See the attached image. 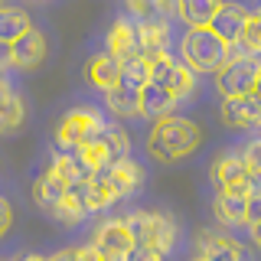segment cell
Instances as JSON below:
<instances>
[{
  "label": "cell",
  "instance_id": "obj_12",
  "mask_svg": "<svg viewBox=\"0 0 261 261\" xmlns=\"http://www.w3.org/2000/svg\"><path fill=\"white\" fill-rule=\"evenodd\" d=\"M248 10H245V7H239V4H219V10H216V16H212L209 20V30L216 33L219 39H225L228 46L235 43V39H239V33H242V27L245 23H248Z\"/></svg>",
  "mask_w": 261,
  "mask_h": 261
},
{
  "label": "cell",
  "instance_id": "obj_9",
  "mask_svg": "<svg viewBox=\"0 0 261 261\" xmlns=\"http://www.w3.org/2000/svg\"><path fill=\"white\" fill-rule=\"evenodd\" d=\"M222 124L225 127H235V130H255L258 121H261V98L255 92L248 95H232V98H222Z\"/></svg>",
  "mask_w": 261,
  "mask_h": 261
},
{
  "label": "cell",
  "instance_id": "obj_13",
  "mask_svg": "<svg viewBox=\"0 0 261 261\" xmlns=\"http://www.w3.org/2000/svg\"><path fill=\"white\" fill-rule=\"evenodd\" d=\"M179 98L170 92V88L157 85V82H147V85L141 88V118L147 121H160V118H170L176 108Z\"/></svg>",
  "mask_w": 261,
  "mask_h": 261
},
{
  "label": "cell",
  "instance_id": "obj_34",
  "mask_svg": "<svg viewBox=\"0 0 261 261\" xmlns=\"http://www.w3.org/2000/svg\"><path fill=\"white\" fill-rule=\"evenodd\" d=\"M16 261H49V258L46 255H20Z\"/></svg>",
  "mask_w": 261,
  "mask_h": 261
},
{
  "label": "cell",
  "instance_id": "obj_11",
  "mask_svg": "<svg viewBox=\"0 0 261 261\" xmlns=\"http://www.w3.org/2000/svg\"><path fill=\"white\" fill-rule=\"evenodd\" d=\"M10 56H13V65L16 69H36L39 62L46 59V39L39 30H27L23 36H16L10 43Z\"/></svg>",
  "mask_w": 261,
  "mask_h": 261
},
{
  "label": "cell",
  "instance_id": "obj_37",
  "mask_svg": "<svg viewBox=\"0 0 261 261\" xmlns=\"http://www.w3.org/2000/svg\"><path fill=\"white\" fill-rule=\"evenodd\" d=\"M258 127H261V121H258Z\"/></svg>",
  "mask_w": 261,
  "mask_h": 261
},
{
  "label": "cell",
  "instance_id": "obj_27",
  "mask_svg": "<svg viewBox=\"0 0 261 261\" xmlns=\"http://www.w3.org/2000/svg\"><path fill=\"white\" fill-rule=\"evenodd\" d=\"M242 160L248 163V170H261V137H255V141L242 150Z\"/></svg>",
  "mask_w": 261,
  "mask_h": 261
},
{
  "label": "cell",
  "instance_id": "obj_14",
  "mask_svg": "<svg viewBox=\"0 0 261 261\" xmlns=\"http://www.w3.org/2000/svg\"><path fill=\"white\" fill-rule=\"evenodd\" d=\"M137 27V56L153 62L157 56L170 53V27L167 23H134Z\"/></svg>",
  "mask_w": 261,
  "mask_h": 261
},
{
  "label": "cell",
  "instance_id": "obj_5",
  "mask_svg": "<svg viewBox=\"0 0 261 261\" xmlns=\"http://www.w3.org/2000/svg\"><path fill=\"white\" fill-rule=\"evenodd\" d=\"M258 69H261L258 56H228L225 65L216 72V85H219V92H222V98L255 92Z\"/></svg>",
  "mask_w": 261,
  "mask_h": 261
},
{
  "label": "cell",
  "instance_id": "obj_15",
  "mask_svg": "<svg viewBox=\"0 0 261 261\" xmlns=\"http://www.w3.org/2000/svg\"><path fill=\"white\" fill-rule=\"evenodd\" d=\"M85 79H88L92 88H98V92H108V88L118 85V79H121V59L111 56V53H98L95 59H88V65H85Z\"/></svg>",
  "mask_w": 261,
  "mask_h": 261
},
{
  "label": "cell",
  "instance_id": "obj_18",
  "mask_svg": "<svg viewBox=\"0 0 261 261\" xmlns=\"http://www.w3.org/2000/svg\"><path fill=\"white\" fill-rule=\"evenodd\" d=\"M105 46H108V53L118 56L121 62L130 59V56H137V27H134L130 20H118V23L108 30Z\"/></svg>",
  "mask_w": 261,
  "mask_h": 261
},
{
  "label": "cell",
  "instance_id": "obj_29",
  "mask_svg": "<svg viewBox=\"0 0 261 261\" xmlns=\"http://www.w3.org/2000/svg\"><path fill=\"white\" fill-rule=\"evenodd\" d=\"M245 222H248V225L261 222V196H248V206H245Z\"/></svg>",
  "mask_w": 261,
  "mask_h": 261
},
{
  "label": "cell",
  "instance_id": "obj_26",
  "mask_svg": "<svg viewBox=\"0 0 261 261\" xmlns=\"http://www.w3.org/2000/svg\"><path fill=\"white\" fill-rule=\"evenodd\" d=\"M49 261H92V248H88V245H82V248H62Z\"/></svg>",
  "mask_w": 261,
  "mask_h": 261
},
{
  "label": "cell",
  "instance_id": "obj_10",
  "mask_svg": "<svg viewBox=\"0 0 261 261\" xmlns=\"http://www.w3.org/2000/svg\"><path fill=\"white\" fill-rule=\"evenodd\" d=\"M196 248H199V258H206V261H248L245 248L235 239L219 235V232H206V228L196 239Z\"/></svg>",
  "mask_w": 261,
  "mask_h": 261
},
{
  "label": "cell",
  "instance_id": "obj_31",
  "mask_svg": "<svg viewBox=\"0 0 261 261\" xmlns=\"http://www.w3.org/2000/svg\"><path fill=\"white\" fill-rule=\"evenodd\" d=\"M248 196H261V170L248 173Z\"/></svg>",
  "mask_w": 261,
  "mask_h": 261
},
{
  "label": "cell",
  "instance_id": "obj_6",
  "mask_svg": "<svg viewBox=\"0 0 261 261\" xmlns=\"http://www.w3.org/2000/svg\"><path fill=\"white\" fill-rule=\"evenodd\" d=\"M101 127H105V118L95 108H72L56 127V144H59V150H75L79 144L92 141Z\"/></svg>",
  "mask_w": 261,
  "mask_h": 261
},
{
  "label": "cell",
  "instance_id": "obj_3",
  "mask_svg": "<svg viewBox=\"0 0 261 261\" xmlns=\"http://www.w3.org/2000/svg\"><path fill=\"white\" fill-rule=\"evenodd\" d=\"M127 232H130V242L134 248H147V251H157V255H170L176 242V225L170 216L163 212H130L124 219Z\"/></svg>",
  "mask_w": 261,
  "mask_h": 261
},
{
  "label": "cell",
  "instance_id": "obj_30",
  "mask_svg": "<svg viewBox=\"0 0 261 261\" xmlns=\"http://www.w3.org/2000/svg\"><path fill=\"white\" fill-rule=\"evenodd\" d=\"M124 261H163V255H157V251H147V248H130Z\"/></svg>",
  "mask_w": 261,
  "mask_h": 261
},
{
  "label": "cell",
  "instance_id": "obj_1",
  "mask_svg": "<svg viewBox=\"0 0 261 261\" xmlns=\"http://www.w3.org/2000/svg\"><path fill=\"white\" fill-rule=\"evenodd\" d=\"M199 144H202L199 124L190 118H173V114L153 121L150 134H147V153L157 163H176V160L196 153Z\"/></svg>",
  "mask_w": 261,
  "mask_h": 261
},
{
  "label": "cell",
  "instance_id": "obj_4",
  "mask_svg": "<svg viewBox=\"0 0 261 261\" xmlns=\"http://www.w3.org/2000/svg\"><path fill=\"white\" fill-rule=\"evenodd\" d=\"M92 183H95V190L101 193L105 209H108V206H114V202H121L124 196L141 190L144 170H141V163H134L130 157H121V160H111L108 167L98 170V173L92 176Z\"/></svg>",
  "mask_w": 261,
  "mask_h": 261
},
{
  "label": "cell",
  "instance_id": "obj_2",
  "mask_svg": "<svg viewBox=\"0 0 261 261\" xmlns=\"http://www.w3.org/2000/svg\"><path fill=\"white\" fill-rule=\"evenodd\" d=\"M228 56H232V46L219 39L209 27H190V33L183 36V62L193 72H202V75L219 72Z\"/></svg>",
  "mask_w": 261,
  "mask_h": 261
},
{
  "label": "cell",
  "instance_id": "obj_33",
  "mask_svg": "<svg viewBox=\"0 0 261 261\" xmlns=\"http://www.w3.org/2000/svg\"><path fill=\"white\" fill-rule=\"evenodd\" d=\"M251 239H255V245L261 248V222H255V225H251Z\"/></svg>",
  "mask_w": 261,
  "mask_h": 261
},
{
  "label": "cell",
  "instance_id": "obj_28",
  "mask_svg": "<svg viewBox=\"0 0 261 261\" xmlns=\"http://www.w3.org/2000/svg\"><path fill=\"white\" fill-rule=\"evenodd\" d=\"M10 225H13V209H10V202L0 196V239L10 232Z\"/></svg>",
  "mask_w": 261,
  "mask_h": 261
},
{
  "label": "cell",
  "instance_id": "obj_16",
  "mask_svg": "<svg viewBox=\"0 0 261 261\" xmlns=\"http://www.w3.org/2000/svg\"><path fill=\"white\" fill-rule=\"evenodd\" d=\"M65 193H69V183H65V179H59L53 170H46V173L39 176L36 183H33V202H36V206L43 209L46 216H53V209L65 199Z\"/></svg>",
  "mask_w": 261,
  "mask_h": 261
},
{
  "label": "cell",
  "instance_id": "obj_19",
  "mask_svg": "<svg viewBox=\"0 0 261 261\" xmlns=\"http://www.w3.org/2000/svg\"><path fill=\"white\" fill-rule=\"evenodd\" d=\"M222 0H173L176 16L186 27H209V20L216 16Z\"/></svg>",
  "mask_w": 261,
  "mask_h": 261
},
{
  "label": "cell",
  "instance_id": "obj_23",
  "mask_svg": "<svg viewBox=\"0 0 261 261\" xmlns=\"http://www.w3.org/2000/svg\"><path fill=\"white\" fill-rule=\"evenodd\" d=\"M134 23H167V0H124Z\"/></svg>",
  "mask_w": 261,
  "mask_h": 261
},
{
  "label": "cell",
  "instance_id": "obj_32",
  "mask_svg": "<svg viewBox=\"0 0 261 261\" xmlns=\"http://www.w3.org/2000/svg\"><path fill=\"white\" fill-rule=\"evenodd\" d=\"M7 65H13V56H10V43H4V39H0V72H4Z\"/></svg>",
  "mask_w": 261,
  "mask_h": 261
},
{
  "label": "cell",
  "instance_id": "obj_21",
  "mask_svg": "<svg viewBox=\"0 0 261 261\" xmlns=\"http://www.w3.org/2000/svg\"><path fill=\"white\" fill-rule=\"evenodd\" d=\"M105 105L118 118H134V114H141V92H134L127 85H111L105 92Z\"/></svg>",
  "mask_w": 261,
  "mask_h": 261
},
{
  "label": "cell",
  "instance_id": "obj_35",
  "mask_svg": "<svg viewBox=\"0 0 261 261\" xmlns=\"http://www.w3.org/2000/svg\"><path fill=\"white\" fill-rule=\"evenodd\" d=\"M255 95L261 98V69H258V82H255Z\"/></svg>",
  "mask_w": 261,
  "mask_h": 261
},
{
  "label": "cell",
  "instance_id": "obj_22",
  "mask_svg": "<svg viewBox=\"0 0 261 261\" xmlns=\"http://www.w3.org/2000/svg\"><path fill=\"white\" fill-rule=\"evenodd\" d=\"M27 30H33V23L20 7H0V39H4V43H13V39L23 36Z\"/></svg>",
  "mask_w": 261,
  "mask_h": 261
},
{
  "label": "cell",
  "instance_id": "obj_36",
  "mask_svg": "<svg viewBox=\"0 0 261 261\" xmlns=\"http://www.w3.org/2000/svg\"><path fill=\"white\" fill-rule=\"evenodd\" d=\"M193 261H206V258H199V255H196V258H193Z\"/></svg>",
  "mask_w": 261,
  "mask_h": 261
},
{
  "label": "cell",
  "instance_id": "obj_24",
  "mask_svg": "<svg viewBox=\"0 0 261 261\" xmlns=\"http://www.w3.org/2000/svg\"><path fill=\"white\" fill-rule=\"evenodd\" d=\"M147 82H150V62H147L144 56H130V59L121 62L118 85H127V88H134V92H141Z\"/></svg>",
  "mask_w": 261,
  "mask_h": 261
},
{
  "label": "cell",
  "instance_id": "obj_25",
  "mask_svg": "<svg viewBox=\"0 0 261 261\" xmlns=\"http://www.w3.org/2000/svg\"><path fill=\"white\" fill-rule=\"evenodd\" d=\"M232 53L239 56H261V16H248V23L242 27L239 39L232 43Z\"/></svg>",
  "mask_w": 261,
  "mask_h": 261
},
{
  "label": "cell",
  "instance_id": "obj_20",
  "mask_svg": "<svg viewBox=\"0 0 261 261\" xmlns=\"http://www.w3.org/2000/svg\"><path fill=\"white\" fill-rule=\"evenodd\" d=\"M49 170H53L59 179H65V183H82V179H92L95 176L75 150H59L53 157V163H49Z\"/></svg>",
  "mask_w": 261,
  "mask_h": 261
},
{
  "label": "cell",
  "instance_id": "obj_8",
  "mask_svg": "<svg viewBox=\"0 0 261 261\" xmlns=\"http://www.w3.org/2000/svg\"><path fill=\"white\" fill-rule=\"evenodd\" d=\"M248 163L242 160V153L235 150H222L216 160H212V183L225 193H239L248 196Z\"/></svg>",
  "mask_w": 261,
  "mask_h": 261
},
{
  "label": "cell",
  "instance_id": "obj_17",
  "mask_svg": "<svg viewBox=\"0 0 261 261\" xmlns=\"http://www.w3.org/2000/svg\"><path fill=\"white\" fill-rule=\"evenodd\" d=\"M245 206H248V196L225 193V190H219L216 199H212V212H216V219L222 225H228V228L245 225Z\"/></svg>",
  "mask_w": 261,
  "mask_h": 261
},
{
  "label": "cell",
  "instance_id": "obj_7",
  "mask_svg": "<svg viewBox=\"0 0 261 261\" xmlns=\"http://www.w3.org/2000/svg\"><path fill=\"white\" fill-rule=\"evenodd\" d=\"M150 82L170 88L176 98H186V95H193V88H196V72L179 59L176 53H163L150 62Z\"/></svg>",
  "mask_w": 261,
  "mask_h": 261
}]
</instances>
